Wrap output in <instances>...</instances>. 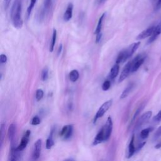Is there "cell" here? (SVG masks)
<instances>
[{
    "mask_svg": "<svg viewBox=\"0 0 161 161\" xmlns=\"http://www.w3.org/2000/svg\"><path fill=\"white\" fill-rule=\"evenodd\" d=\"M22 12V0H15L11 9V19L16 28H21L24 21L21 18Z\"/></svg>",
    "mask_w": 161,
    "mask_h": 161,
    "instance_id": "obj_1",
    "label": "cell"
},
{
    "mask_svg": "<svg viewBox=\"0 0 161 161\" xmlns=\"http://www.w3.org/2000/svg\"><path fill=\"white\" fill-rule=\"evenodd\" d=\"M140 45H141L140 42H135L131 44L126 49L121 51L117 57L116 63L120 64L122 62H125L127 59H129L134 54L135 52L137 50V49L138 48V47L140 46Z\"/></svg>",
    "mask_w": 161,
    "mask_h": 161,
    "instance_id": "obj_2",
    "label": "cell"
},
{
    "mask_svg": "<svg viewBox=\"0 0 161 161\" xmlns=\"http://www.w3.org/2000/svg\"><path fill=\"white\" fill-rule=\"evenodd\" d=\"M112 105V100H108V101H106L105 103H104L101 106V107L98 110L97 113H96L94 116V121H93L94 123H95L99 119H100V118H101L104 115V113L110 109Z\"/></svg>",
    "mask_w": 161,
    "mask_h": 161,
    "instance_id": "obj_3",
    "label": "cell"
},
{
    "mask_svg": "<svg viewBox=\"0 0 161 161\" xmlns=\"http://www.w3.org/2000/svg\"><path fill=\"white\" fill-rule=\"evenodd\" d=\"M102 128H103L104 130L106 141H107L110 138L113 130V122L111 116H109L108 118L106 123L104 124V125H103Z\"/></svg>",
    "mask_w": 161,
    "mask_h": 161,
    "instance_id": "obj_4",
    "label": "cell"
},
{
    "mask_svg": "<svg viewBox=\"0 0 161 161\" xmlns=\"http://www.w3.org/2000/svg\"><path fill=\"white\" fill-rule=\"evenodd\" d=\"M145 59V56H142V54H139L132 60V72H134L137 71L139 68H140V67L142 66V64L144 63Z\"/></svg>",
    "mask_w": 161,
    "mask_h": 161,
    "instance_id": "obj_5",
    "label": "cell"
},
{
    "mask_svg": "<svg viewBox=\"0 0 161 161\" xmlns=\"http://www.w3.org/2000/svg\"><path fill=\"white\" fill-rule=\"evenodd\" d=\"M132 60L128 62L123 69V71L120 74L119 79V82L123 81L128 76V75L130 74V73L132 72Z\"/></svg>",
    "mask_w": 161,
    "mask_h": 161,
    "instance_id": "obj_6",
    "label": "cell"
},
{
    "mask_svg": "<svg viewBox=\"0 0 161 161\" xmlns=\"http://www.w3.org/2000/svg\"><path fill=\"white\" fill-rule=\"evenodd\" d=\"M73 134V126L72 125H68L64 126L60 131V135L64 138L65 140L69 139Z\"/></svg>",
    "mask_w": 161,
    "mask_h": 161,
    "instance_id": "obj_7",
    "label": "cell"
},
{
    "mask_svg": "<svg viewBox=\"0 0 161 161\" xmlns=\"http://www.w3.org/2000/svg\"><path fill=\"white\" fill-rule=\"evenodd\" d=\"M152 112L149 111V112H147L146 113H145L144 115H142L140 119H138L136 125H135V129L136 130H138L143 125H144L150 119H151V117L152 116Z\"/></svg>",
    "mask_w": 161,
    "mask_h": 161,
    "instance_id": "obj_8",
    "label": "cell"
},
{
    "mask_svg": "<svg viewBox=\"0 0 161 161\" xmlns=\"http://www.w3.org/2000/svg\"><path fill=\"white\" fill-rule=\"evenodd\" d=\"M31 134V131L30 130H27L25 132V134L24 135V137L21 138V141L19 145L16 147V148L20 151H22L26 148L28 141H29V138Z\"/></svg>",
    "mask_w": 161,
    "mask_h": 161,
    "instance_id": "obj_9",
    "label": "cell"
},
{
    "mask_svg": "<svg viewBox=\"0 0 161 161\" xmlns=\"http://www.w3.org/2000/svg\"><path fill=\"white\" fill-rule=\"evenodd\" d=\"M21 152L15 147L14 145H12L10 150V154H9V160L11 161H15L21 159Z\"/></svg>",
    "mask_w": 161,
    "mask_h": 161,
    "instance_id": "obj_10",
    "label": "cell"
},
{
    "mask_svg": "<svg viewBox=\"0 0 161 161\" xmlns=\"http://www.w3.org/2000/svg\"><path fill=\"white\" fill-rule=\"evenodd\" d=\"M155 27H156L152 26V27H151L147 28L146 30H144L143 31H142L141 33L140 34H138V35L137 37V38H136L137 40H140L146 38L148 37H151L153 34Z\"/></svg>",
    "mask_w": 161,
    "mask_h": 161,
    "instance_id": "obj_11",
    "label": "cell"
},
{
    "mask_svg": "<svg viewBox=\"0 0 161 161\" xmlns=\"http://www.w3.org/2000/svg\"><path fill=\"white\" fill-rule=\"evenodd\" d=\"M16 130V126L15 123H12L9 128H8V135L9 141L11 142V144L12 145H15V134Z\"/></svg>",
    "mask_w": 161,
    "mask_h": 161,
    "instance_id": "obj_12",
    "label": "cell"
},
{
    "mask_svg": "<svg viewBox=\"0 0 161 161\" xmlns=\"http://www.w3.org/2000/svg\"><path fill=\"white\" fill-rule=\"evenodd\" d=\"M42 141L41 139H38V140H37L35 143L34 150L33 152L34 159L37 160L40 157L41 150H42Z\"/></svg>",
    "mask_w": 161,
    "mask_h": 161,
    "instance_id": "obj_13",
    "label": "cell"
},
{
    "mask_svg": "<svg viewBox=\"0 0 161 161\" xmlns=\"http://www.w3.org/2000/svg\"><path fill=\"white\" fill-rule=\"evenodd\" d=\"M106 141V139H105V135H104V130H103V128H101V130L98 132V133L97 134V135H96L93 142V145H98L103 142Z\"/></svg>",
    "mask_w": 161,
    "mask_h": 161,
    "instance_id": "obj_14",
    "label": "cell"
},
{
    "mask_svg": "<svg viewBox=\"0 0 161 161\" xmlns=\"http://www.w3.org/2000/svg\"><path fill=\"white\" fill-rule=\"evenodd\" d=\"M161 34V22L159 23L156 27L154 29V31L153 32L152 35L150 37V38L148 39V42H147V44H151L154 41H155L156 40V38H157V37Z\"/></svg>",
    "mask_w": 161,
    "mask_h": 161,
    "instance_id": "obj_15",
    "label": "cell"
},
{
    "mask_svg": "<svg viewBox=\"0 0 161 161\" xmlns=\"http://www.w3.org/2000/svg\"><path fill=\"white\" fill-rule=\"evenodd\" d=\"M73 8H74L73 4L71 3H69V5L67 6L66 12L64 13L63 16L64 20L65 21H69L72 18V13H73Z\"/></svg>",
    "mask_w": 161,
    "mask_h": 161,
    "instance_id": "obj_16",
    "label": "cell"
},
{
    "mask_svg": "<svg viewBox=\"0 0 161 161\" xmlns=\"http://www.w3.org/2000/svg\"><path fill=\"white\" fill-rule=\"evenodd\" d=\"M52 5V0H44V5H43V8L41 12V16L43 18L44 15L49 12Z\"/></svg>",
    "mask_w": 161,
    "mask_h": 161,
    "instance_id": "obj_17",
    "label": "cell"
},
{
    "mask_svg": "<svg viewBox=\"0 0 161 161\" xmlns=\"http://www.w3.org/2000/svg\"><path fill=\"white\" fill-rule=\"evenodd\" d=\"M134 140H135V136L134 135H132L131 140L130 142L129 145H128V158H130L134 156L135 152H136V149L134 145Z\"/></svg>",
    "mask_w": 161,
    "mask_h": 161,
    "instance_id": "obj_18",
    "label": "cell"
},
{
    "mask_svg": "<svg viewBox=\"0 0 161 161\" xmlns=\"http://www.w3.org/2000/svg\"><path fill=\"white\" fill-rule=\"evenodd\" d=\"M119 71H120V66L119 64H116L115 65H114L112 68L110 70V74H109V78L111 80L114 79L117 76L118 74L119 73Z\"/></svg>",
    "mask_w": 161,
    "mask_h": 161,
    "instance_id": "obj_19",
    "label": "cell"
},
{
    "mask_svg": "<svg viewBox=\"0 0 161 161\" xmlns=\"http://www.w3.org/2000/svg\"><path fill=\"white\" fill-rule=\"evenodd\" d=\"M134 86V83H130V84H128V86L125 89V90L122 93V94L120 96V99L122 100V99H124L126 97H127V96H128V94L130 93V92L133 90Z\"/></svg>",
    "mask_w": 161,
    "mask_h": 161,
    "instance_id": "obj_20",
    "label": "cell"
},
{
    "mask_svg": "<svg viewBox=\"0 0 161 161\" xmlns=\"http://www.w3.org/2000/svg\"><path fill=\"white\" fill-rule=\"evenodd\" d=\"M53 132H54V130L52 129L50 132L49 138L47 139L46 145L47 149H50L53 146V145H54V142H53Z\"/></svg>",
    "mask_w": 161,
    "mask_h": 161,
    "instance_id": "obj_21",
    "label": "cell"
},
{
    "mask_svg": "<svg viewBox=\"0 0 161 161\" xmlns=\"http://www.w3.org/2000/svg\"><path fill=\"white\" fill-rule=\"evenodd\" d=\"M105 16V13H104L103 14H102V15L100 16L99 20H98V25L97 27L96 28L95 31H94V34L96 35L98 34H100L101 32V29H102V26H103V20Z\"/></svg>",
    "mask_w": 161,
    "mask_h": 161,
    "instance_id": "obj_22",
    "label": "cell"
},
{
    "mask_svg": "<svg viewBox=\"0 0 161 161\" xmlns=\"http://www.w3.org/2000/svg\"><path fill=\"white\" fill-rule=\"evenodd\" d=\"M56 39H57V30L54 28L53 30V34H52V41L50 44V48L49 50L50 52H52L54 49L55 44L56 42Z\"/></svg>",
    "mask_w": 161,
    "mask_h": 161,
    "instance_id": "obj_23",
    "label": "cell"
},
{
    "mask_svg": "<svg viewBox=\"0 0 161 161\" xmlns=\"http://www.w3.org/2000/svg\"><path fill=\"white\" fill-rule=\"evenodd\" d=\"M5 130H6V124L5 123H2L1 125V128H0V148H2L3 141H4V138L5 136Z\"/></svg>",
    "mask_w": 161,
    "mask_h": 161,
    "instance_id": "obj_24",
    "label": "cell"
},
{
    "mask_svg": "<svg viewBox=\"0 0 161 161\" xmlns=\"http://www.w3.org/2000/svg\"><path fill=\"white\" fill-rule=\"evenodd\" d=\"M79 78V74L77 70H72L69 73V79L72 82H76Z\"/></svg>",
    "mask_w": 161,
    "mask_h": 161,
    "instance_id": "obj_25",
    "label": "cell"
},
{
    "mask_svg": "<svg viewBox=\"0 0 161 161\" xmlns=\"http://www.w3.org/2000/svg\"><path fill=\"white\" fill-rule=\"evenodd\" d=\"M153 130V128H151V127H149V128H145V129L142 130L140 134V137L142 139H145L148 137L150 132H152Z\"/></svg>",
    "mask_w": 161,
    "mask_h": 161,
    "instance_id": "obj_26",
    "label": "cell"
},
{
    "mask_svg": "<svg viewBox=\"0 0 161 161\" xmlns=\"http://www.w3.org/2000/svg\"><path fill=\"white\" fill-rule=\"evenodd\" d=\"M36 2H37V0H30V5L29 6H28L27 8V17L28 18L32 12V10H33L35 4H36Z\"/></svg>",
    "mask_w": 161,
    "mask_h": 161,
    "instance_id": "obj_27",
    "label": "cell"
},
{
    "mask_svg": "<svg viewBox=\"0 0 161 161\" xmlns=\"http://www.w3.org/2000/svg\"><path fill=\"white\" fill-rule=\"evenodd\" d=\"M49 78V69L47 68H45L42 72V79L43 81H46Z\"/></svg>",
    "mask_w": 161,
    "mask_h": 161,
    "instance_id": "obj_28",
    "label": "cell"
},
{
    "mask_svg": "<svg viewBox=\"0 0 161 161\" xmlns=\"http://www.w3.org/2000/svg\"><path fill=\"white\" fill-rule=\"evenodd\" d=\"M44 91H43L42 90H37V91H36V94H35V98H36V100L37 101H40L42 98H43V96H44Z\"/></svg>",
    "mask_w": 161,
    "mask_h": 161,
    "instance_id": "obj_29",
    "label": "cell"
},
{
    "mask_svg": "<svg viewBox=\"0 0 161 161\" xmlns=\"http://www.w3.org/2000/svg\"><path fill=\"white\" fill-rule=\"evenodd\" d=\"M110 86H111V82L109 80H106L105 81L103 85H102V90L103 91H107V90H108L110 88Z\"/></svg>",
    "mask_w": 161,
    "mask_h": 161,
    "instance_id": "obj_30",
    "label": "cell"
},
{
    "mask_svg": "<svg viewBox=\"0 0 161 161\" xmlns=\"http://www.w3.org/2000/svg\"><path fill=\"white\" fill-rule=\"evenodd\" d=\"M161 136V126H160L157 130L156 131L155 134H154V137H153V140L154 141H156L157 140V139Z\"/></svg>",
    "mask_w": 161,
    "mask_h": 161,
    "instance_id": "obj_31",
    "label": "cell"
},
{
    "mask_svg": "<svg viewBox=\"0 0 161 161\" xmlns=\"http://www.w3.org/2000/svg\"><path fill=\"white\" fill-rule=\"evenodd\" d=\"M144 108V104H142L140 107H139V108L137 110L135 113L134 114V117H133V119H132V122L136 119V118L137 117V116L140 114V113L142 112V110H143V108Z\"/></svg>",
    "mask_w": 161,
    "mask_h": 161,
    "instance_id": "obj_32",
    "label": "cell"
},
{
    "mask_svg": "<svg viewBox=\"0 0 161 161\" xmlns=\"http://www.w3.org/2000/svg\"><path fill=\"white\" fill-rule=\"evenodd\" d=\"M153 122L157 123H159L160 122H161V110L152 119Z\"/></svg>",
    "mask_w": 161,
    "mask_h": 161,
    "instance_id": "obj_33",
    "label": "cell"
},
{
    "mask_svg": "<svg viewBox=\"0 0 161 161\" xmlns=\"http://www.w3.org/2000/svg\"><path fill=\"white\" fill-rule=\"evenodd\" d=\"M32 125H37L38 124L40 123V118L38 116H34L33 119L31 120V122Z\"/></svg>",
    "mask_w": 161,
    "mask_h": 161,
    "instance_id": "obj_34",
    "label": "cell"
},
{
    "mask_svg": "<svg viewBox=\"0 0 161 161\" xmlns=\"http://www.w3.org/2000/svg\"><path fill=\"white\" fill-rule=\"evenodd\" d=\"M7 60H8V58L5 54L2 53V54H1V56H0V62H1V63L2 64L6 63L7 62Z\"/></svg>",
    "mask_w": 161,
    "mask_h": 161,
    "instance_id": "obj_35",
    "label": "cell"
},
{
    "mask_svg": "<svg viewBox=\"0 0 161 161\" xmlns=\"http://www.w3.org/2000/svg\"><path fill=\"white\" fill-rule=\"evenodd\" d=\"M11 2H12V0H4L3 1V5H4V8L5 10L8 8Z\"/></svg>",
    "mask_w": 161,
    "mask_h": 161,
    "instance_id": "obj_36",
    "label": "cell"
},
{
    "mask_svg": "<svg viewBox=\"0 0 161 161\" xmlns=\"http://www.w3.org/2000/svg\"><path fill=\"white\" fill-rule=\"evenodd\" d=\"M101 38H102V33L101 32L100 34H96V44H98V43L101 41Z\"/></svg>",
    "mask_w": 161,
    "mask_h": 161,
    "instance_id": "obj_37",
    "label": "cell"
},
{
    "mask_svg": "<svg viewBox=\"0 0 161 161\" xmlns=\"http://www.w3.org/2000/svg\"><path fill=\"white\" fill-rule=\"evenodd\" d=\"M145 142H142V143L139 144L138 146L137 147V148H136V152H138L139 151H141V150L144 147V146L145 145Z\"/></svg>",
    "mask_w": 161,
    "mask_h": 161,
    "instance_id": "obj_38",
    "label": "cell"
},
{
    "mask_svg": "<svg viewBox=\"0 0 161 161\" xmlns=\"http://www.w3.org/2000/svg\"><path fill=\"white\" fill-rule=\"evenodd\" d=\"M160 8H161V0H158L157 3V4L156 5L155 9L156 11H157V10H159Z\"/></svg>",
    "mask_w": 161,
    "mask_h": 161,
    "instance_id": "obj_39",
    "label": "cell"
},
{
    "mask_svg": "<svg viewBox=\"0 0 161 161\" xmlns=\"http://www.w3.org/2000/svg\"><path fill=\"white\" fill-rule=\"evenodd\" d=\"M62 50V44H60L59 47V49H58V52H57V56H59Z\"/></svg>",
    "mask_w": 161,
    "mask_h": 161,
    "instance_id": "obj_40",
    "label": "cell"
},
{
    "mask_svg": "<svg viewBox=\"0 0 161 161\" xmlns=\"http://www.w3.org/2000/svg\"><path fill=\"white\" fill-rule=\"evenodd\" d=\"M106 0H96V3H97L98 5H101L104 3Z\"/></svg>",
    "mask_w": 161,
    "mask_h": 161,
    "instance_id": "obj_41",
    "label": "cell"
},
{
    "mask_svg": "<svg viewBox=\"0 0 161 161\" xmlns=\"http://www.w3.org/2000/svg\"><path fill=\"white\" fill-rule=\"evenodd\" d=\"M155 148H157V149H159L160 148H161V141L160 142H159L156 146H155Z\"/></svg>",
    "mask_w": 161,
    "mask_h": 161,
    "instance_id": "obj_42",
    "label": "cell"
}]
</instances>
